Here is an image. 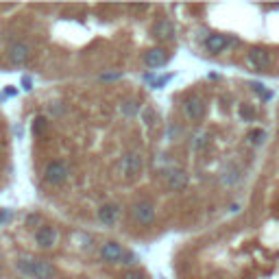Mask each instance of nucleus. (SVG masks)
<instances>
[{"label":"nucleus","instance_id":"nucleus-8","mask_svg":"<svg viewBox=\"0 0 279 279\" xmlns=\"http://www.w3.org/2000/svg\"><path fill=\"white\" fill-rule=\"evenodd\" d=\"M124 255H127V251L118 242H105L100 246V258H103L105 262L116 264V262H120V259H124Z\"/></svg>","mask_w":279,"mask_h":279},{"label":"nucleus","instance_id":"nucleus-22","mask_svg":"<svg viewBox=\"0 0 279 279\" xmlns=\"http://www.w3.org/2000/svg\"><path fill=\"white\" fill-rule=\"evenodd\" d=\"M240 116H242L244 120H253V111H251L249 107H240Z\"/></svg>","mask_w":279,"mask_h":279},{"label":"nucleus","instance_id":"nucleus-23","mask_svg":"<svg viewBox=\"0 0 279 279\" xmlns=\"http://www.w3.org/2000/svg\"><path fill=\"white\" fill-rule=\"evenodd\" d=\"M136 262H138L136 255H133V253H127V255H124V262H122V264H127V266H133Z\"/></svg>","mask_w":279,"mask_h":279},{"label":"nucleus","instance_id":"nucleus-3","mask_svg":"<svg viewBox=\"0 0 279 279\" xmlns=\"http://www.w3.org/2000/svg\"><path fill=\"white\" fill-rule=\"evenodd\" d=\"M144 166V159L140 153H127V155L120 159V175L124 177V179H133V177L140 175V170H142Z\"/></svg>","mask_w":279,"mask_h":279},{"label":"nucleus","instance_id":"nucleus-15","mask_svg":"<svg viewBox=\"0 0 279 279\" xmlns=\"http://www.w3.org/2000/svg\"><path fill=\"white\" fill-rule=\"evenodd\" d=\"M140 118H142V122L146 124V127H153L157 120V114L153 107H142V111H140Z\"/></svg>","mask_w":279,"mask_h":279},{"label":"nucleus","instance_id":"nucleus-7","mask_svg":"<svg viewBox=\"0 0 279 279\" xmlns=\"http://www.w3.org/2000/svg\"><path fill=\"white\" fill-rule=\"evenodd\" d=\"M35 242H37V246H41V249H53V246L59 242V231L48 225L40 227V229L35 231Z\"/></svg>","mask_w":279,"mask_h":279},{"label":"nucleus","instance_id":"nucleus-1","mask_svg":"<svg viewBox=\"0 0 279 279\" xmlns=\"http://www.w3.org/2000/svg\"><path fill=\"white\" fill-rule=\"evenodd\" d=\"M68 177H70V168H68L66 161L55 159V161H48V164H46V168H44V179H46V183H50V185H61L63 181L68 179Z\"/></svg>","mask_w":279,"mask_h":279},{"label":"nucleus","instance_id":"nucleus-24","mask_svg":"<svg viewBox=\"0 0 279 279\" xmlns=\"http://www.w3.org/2000/svg\"><path fill=\"white\" fill-rule=\"evenodd\" d=\"M37 222H40V216H37V214H31L29 218H26V225L29 227H33V225H37Z\"/></svg>","mask_w":279,"mask_h":279},{"label":"nucleus","instance_id":"nucleus-20","mask_svg":"<svg viewBox=\"0 0 279 279\" xmlns=\"http://www.w3.org/2000/svg\"><path fill=\"white\" fill-rule=\"evenodd\" d=\"M249 140H251V142H255V144H259L264 140V131H251L249 133Z\"/></svg>","mask_w":279,"mask_h":279},{"label":"nucleus","instance_id":"nucleus-2","mask_svg":"<svg viewBox=\"0 0 279 279\" xmlns=\"http://www.w3.org/2000/svg\"><path fill=\"white\" fill-rule=\"evenodd\" d=\"M20 266L35 279H53L55 268L46 259H29V262H20Z\"/></svg>","mask_w":279,"mask_h":279},{"label":"nucleus","instance_id":"nucleus-12","mask_svg":"<svg viewBox=\"0 0 279 279\" xmlns=\"http://www.w3.org/2000/svg\"><path fill=\"white\" fill-rule=\"evenodd\" d=\"M118 214H120V207L116 203H105V205L99 207V220L105 222V225H114Z\"/></svg>","mask_w":279,"mask_h":279},{"label":"nucleus","instance_id":"nucleus-18","mask_svg":"<svg viewBox=\"0 0 279 279\" xmlns=\"http://www.w3.org/2000/svg\"><path fill=\"white\" fill-rule=\"evenodd\" d=\"M44 129H46V118H35V122H33V133H37V136H40V133H44Z\"/></svg>","mask_w":279,"mask_h":279},{"label":"nucleus","instance_id":"nucleus-4","mask_svg":"<svg viewBox=\"0 0 279 279\" xmlns=\"http://www.w3.org/2000/svg\"><path fill=\"white\" fill-rule=\"evenodd\" d=\"M183 114L188 120H192V122H197V120H201L203 116H205V100L201 99V96H188V99L183 100Z\"/></svg>","mask_w":279,"mask_h":279},{"label":"nucleus","instance_id":"nucleus-5","mask_svg":"<svg viewBox=\"0 0 279 279\" xmlns=\"http://www.w3.org/2000/svg\"><path fill=\"white\" fill-rule=\"evenodd\" d=\"M31 57V48L24 44V41H11L7 48V59L13 63V66H22L26 63Z\"/></svg>","mask_w":279,"mask_h":279},{"label":"nucleus","instance_id":"nucleus-14","mask_svg":"<svg viewBox=\"0 0 279 279\" xmlns=\"http://www.w3.org/2000/svg\"><path fill=\"white\" fill-rule=\"evenodd\" d=\"M227 44H229V40H227L225 35H218V33H214V35H209L207 40H205V48L209 50L212 55H218V53H222V50L227 48Z\"/></svg>","mask_w":279,"mask_h":279},{"label":"nucleus","instance_id":"nucleus-19","mask_svg":"<svg viewBox=\"0 0 279 279\" xmlns=\"http://www.w3.org/2000/svg\"><path fill=\"white\" fill-rule=\"evenodd\" d=\"M207 144V133H199L197 138H194V142H192V146L194 148H203Z\"/></svg>","mask_w":279,"mask_h":279},{"label":"nucleus","instance_id":"nucleus-6","mask_svg":"<svg viewBox=\"0 0 279 279\" xmlns=\"http://www.w3.org/2000/svg\"><path fill=\"white\" fill-rule=\"evenodd\" d=\"M131 212L140 225H153V220H155V205L151 201H138Z\"/></svg>","mask_w":279,"mask_h":279},{"label":"nucleus","instance_id":"nucleus-21","mask_svg":"<svg viewBox=\"0 0 279 279\" xmlns=\"http://www.w3.org/2000/svg\"><path fill=\"white\" fill-rule=\"evenodd\" d=\"M122 279H146V277H144V273H140V271H129L122 275Z\"/></svg>","mask_w":279,"mask_h":279},{"label":"nucleus","instance_id":"nucleus-9","mask_svg":"<svg viewBox=\"0 0 279 279\" xmlns=\"http://www.w3.org/2000/svg\"><path fill=\"white\" fill-rule=\"evenodd\" d=\"M166 61H168V53L164 48H151L144 53V63L148 68H161L166 66Z\"/></svg>","mask_w":279,"mask_h":279},{"label":"nucleus","instance_id":"nucleus-16","mask_svg":"<svg viewBox=\"0 0 279 279\" xmlns=\"http://www.w3.org/2000/svg\"><path fill=\"white\" fill-rule=\"evenodd\" d=\"M140 111H142V109H140V105L136 103V100L129 99V100H124V103H122V114L124 116H136V114H140Z\"/></svg>","mask_w":279,"mask_h":279},{"label":"nucleus","instance_id":"nucleus-10","mask_svg":"<svg viewBox=\"0 0 279 279\" xmlns=\"http://www.w3.org/2000/svg\"><path fill=\"white\" fill-rule=\"evenodd\" d=\"M246 61L251 63L253 68H266L271 63V53L266 48H251L249 55H246Z\"/></svg>","mask_w":279,"mask_h":279},{"label":"nucleus","instance_id":"nucleus-11","mask_svg":"<svg viewBox=\"0 0 279 279\" xmlns=\"http://www.w3.org/2000/svg\"><path fill=\"white\" fill-rule=\"evenodd\" d=\"M153 35L161 41H170L175 40V24L170 20H159L155 26H153Z\"/></svg>","mask_w":279,"mask_h":279},{"label":"nucleus","instance_id":"nucleus-13","mask_svg":"<svg viewBox=\"0 0 279 279\" xmlns=\"http://www.w3.org/2000/svg\"><path fill=\"white\" fill-rule=\"evenodd\" d=\"M166 183H168L170 190L179 192V190H183L185 185H188V175H185L183 170H170V173L166 175Z\"/></svg>","mask_w":279,"mask_h":279},{"label":"nucleus","instance_id":"nucleus-17","mask_svg":"<svg viewBox=\"0 0 279 279\" xmlns=\"http://www.w3.org/2000/svg\"><path fill=\"white\" fill-rule=\"evenodd\" d=\"M253 90H255V92H258V94H259V96H262V99H264V100H271V99H273V92L264 90V85H262V83H253Z\"/></svg>","mask_w":279,"mask_h":279}]
</instances>
